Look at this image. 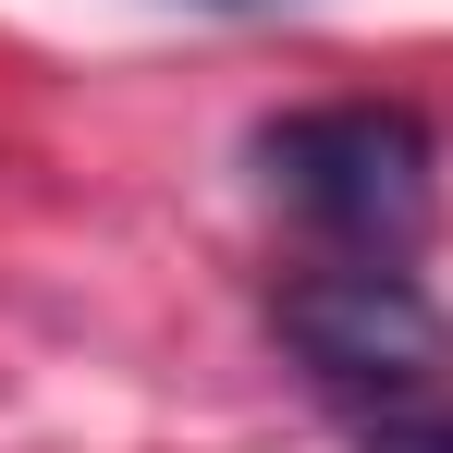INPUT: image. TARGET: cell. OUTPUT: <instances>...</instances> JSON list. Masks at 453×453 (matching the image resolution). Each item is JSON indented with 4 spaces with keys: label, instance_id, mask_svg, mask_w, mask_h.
I'll list each match as a JSON object with an SVG mask.
<instances>
[{
    "label": "cell",
    "instance_id": "6da1fadb",
    "mask_svg": "<svg viewBox=\"0 0 453 453\" xmlns=\"http://www.w3.org/2000/svg\"><path fill=\"white\" fill-rule=\"evenodd\" d=\"M257 172L270 196L306 209L319 233H343L356 257H392L417 245L429 209H441V148L404 98H319V111H282L257 123Z\"/></svg>",
    "mask_w": 453,
    "mask_h": 453
},
{
    "label": "cell",
    "instance_id": "7a4b0ae2",
    "mask_svg": "<svg viewBox=\"0 0 453 453\" xmlns=\"http://www.w3.org/2000/svg\"><path fill=\"white\" fill-rule=\"evenodd\" d=\"M270 331L319 392H356V404H417L453 356V319L417 295V270L392 257H331V270H295L270 295Z\"/></svg>",
    "mask_w": 453,
    "mask_h": 453
},
{
    "label": "cell",
    "instance_id": "3957f363",
    "mask_svg": "<svg viewBox=\"0 0 453 453\" xmlns=\"http://www.w3.org/2000/svg\"><path fill=\"white\" fill-rule=\"evenodd\" d=\"M356 453H453V417L441 404H368Z\"/></svg>",
    "mask_w": 453,
    "mask_h": 453
}]
</instances>
